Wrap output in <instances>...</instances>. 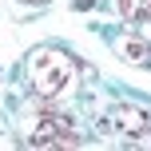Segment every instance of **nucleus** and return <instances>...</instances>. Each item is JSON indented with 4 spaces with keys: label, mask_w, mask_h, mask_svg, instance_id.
<instances>
[{
    "label": "nucleus",
    "mask_w": 151,
    "mask_h": 151,
    "mask_svg": "<svg viewBox=\"0 0 151 151\" xmlns=\"http://www.w3.org/2000/svg\"><path fill=\"white\" fill-rule=\"evenodd\" d=\"M99 131H119L123 139H139L151 131V107L143 104H115L107 119H99Z\"/></svg>",
    "instance_id": "nucleus-2"
},
{
    "label": "nucleus",
    "mask_w": 151,
    "mask_h": 151,
    "mask_svg": "<svg viewBox=\"0 0 151 151\" xmlns=\"http://www.w3.org/2000/svg\"><path fill=\"white\" fill-rule=\"evenodd\" d=\"M115 48H119V56H123V60L139 64V68H151V40H147V36L123 32V36H115Z\"/></svg>",
    "instance_id": "nucleus-4"
},
{
    "label": "nucleus",
    "mask_w": 151,
    "mask_h": 151,
    "mask_svg": "<svg viewBox=\"0 0 151 151\" xmlns=\"http://www.w3.org/2000/svg\"><path fill=\"white\" fill-rule=\"evenodd\" d=\"M115 4H119V16L123 20H143V16H151V0H115Z\"/></svg>",
    "instance_id": "nucleus-5"
},
{
    "label": "nucleus",
    "mask_w": 151,
    "mask_h": 151,
    "mask_svg": "<svg viewBox=\"0 0 151 151\" xmlns=\"http://www.w3.org/2000/svg\"><path fill=\"white\" fill-rule=\"evenodd\" d=\"M24 4H48V0H24Z\"/></svg>",
    "instance_id": "nucleus-6"
},
{
    "label": "nucleus",
    "mask_w": 151,
    "mask_h": 151,
    "mask_svg": "<svg viewBox=\"0 0 151 151\" xmlns=\"http://www.w3.org/2000/svg\"><path fill=\"white\" fill-rule=\"evenodd\" d=\"M28 143H32V147H76L80 135H76V123L68 119V115L48 111V115L36 119V131L28 135Z\"/></svg>",
    "instance_id": "nucleus-3"
},
{
    "label": "nucleus",
    "mask_w": 151,
    "mask_h": 151,
    "mask_svg": "<svg viewBox=\"0 0 151 151\" xmlns=\"http://www.w3.org/2000/svg\"><path fill=\"white\" fill-rule=\"evenodd\" d=\"M28 83L40 99H64L76 88V60L64 48H36L28 56Z\"/></svg>",
    "instance_id": "nucleus-1"
}]
</instances>
